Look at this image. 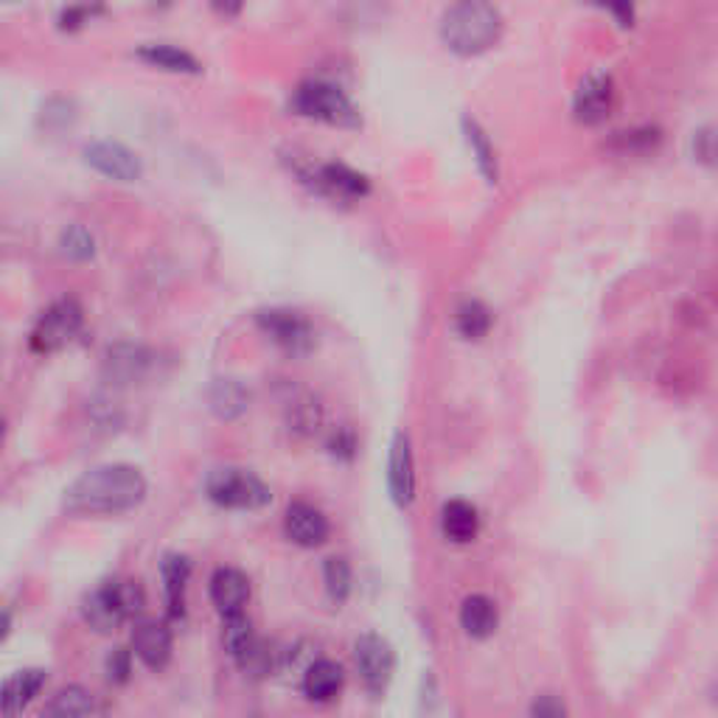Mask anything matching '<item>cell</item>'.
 I'll list each match as a JSON object with an SVG mask.
<instances>
[{
  "instance_id": "cell-24",
  "label": "cell",
  "mask_w": 718,
  "mask_h": 718,
  "mask_svg": "<svg viewBox=\"0 0 718 718\" xmlns=\"http://www.w3.org/2000/svg\"><path fill=\"white\" fill-rule=\"evenodd\" d=\"M499 612L497 603L486 595H469L461 606V626L463 632L475 640H486L497 632Z\"/></svg>"
},
{
  "instance_id": "cell-9",
  "label": "cell",
  "mask_w": 718,
  "mask_h": 718,
  "mask_svg": "<svg viewBox=\"0 0 718 718\" xmlns=\"http://www.w3.org/2000/svg\"><path fill=\"white\" fill-rule=\"evenodd\" d=\"M353 665H357L368 694L382 696L393 679V671H397V654L382 634H359L353 640Z\"/></svg>"
},
{
  "instance_id": "cell-20",
  "label": "cell",
  "mask_w": 718,
  "mask_h": 718,
  "mask_svg": "<svg viewBox=\"0 0 718 718\" xmlns=\"http://www.w3.org/2000/svg\"><path fill=\"white\" fill-rule=\"evenodd\" d=\"M140 62H147L149 67H158L166 74H180V76H197L202 74V65L194 54H189L186 49H177L169 43H147L135 51Z\"/></svg>"
},
{
  "instance_id": "cell-21",
  "label": "cell",
  "mask_w": 718,
  "mask_h": 718,
  "mask_svg": "<svg viewBox=\"0 0 718 718\" xmlns=\"http://www.w3.org/2000/svg\"><path fill=\"white\" fill-rule=\"evenodd\" d=\"M441 530L450 542L455 545H469L475 542L477 534H481V517H477V508L466 499H450L441 511Z\"/></svg>"
},
{
  "instance_id": "cell-10",
  "label": "cell",
  "mask_w": 718,
  "mask_h": 718,
  "mask_svg": "<svg viewBox=\"0 0 718 718\" xmlns=\"http://www.w3.org/2000/svg\"><path fill=\"white\" fill-rule=\"evenodd\" d=\"M617 87L609 71H590L584 80L579 82V91L572 96V116L576 122L595 127L609 118V113L615 110Z\"/></svg>"
},
{
  "instance_id": "cell-15",
  "label": "cell",
  "mask_w": 718,
  "mask_h": 718,
  "mask_svg": "<svg viewBox=\"0 0 718 718\" xmlns=\"http://www.w3.org/2000/svg\"><path fill=\"white\" fill-rule=\"evenodd\" d=\"M171 640L169 623L163 621H138L133 629V652L140 663L152 671H163L171 659Z\"/></svg>"
},
{
  "instance_id": "cell-12",
  "label": "cell",
  "mask_w": 718,
  "mask_h": 718,
  "mask_svg": "<svg viewBox=\"0 0 718 718\" xmlns=\"http://www.w3.org/2000/svg\"><path fill=\"white\" fill-rule=\"evenodd\" d=\"M158 366L152 348L138 346V342H116L107 348L102 362L104 379L110 384H135L144 382Z\"/></svg>"
},
{
  "instance_id": "cell-1",
  "label": "cell",
  "mask_w": 718,
  "mask_h": 718,
  "mask_svg": "<svg viewBox=\"0 0 718 718\" xmlns=\"http://www.w3.org/2000/svg\"><path fill=\"white\" fill-rule=\"evenodd\" d=\"M147 494L149 483L138 466L102 463L65 488L62 508L71 517H116L138 508Z\"/></svg>"
},
{
  "instance_id": "cell-31",
  "label": "cell",
  "mask_w": 718,
  "mask_h": 718,
  "mask_svg": "<svg viewBox=\"0 0 718 718\" xmlns=\"http://www.w3.org/2000/svg\"><path fill=\"white\" fill-rule=\"evenodd\" d=\"M659 144V129L643 127V129H629V133L615 135V149H621L623 155L632 152H648Z\"/></svg>"
},
{
  "instance_id": "cell-30",
  "label": "cell",
  "mask_w": 718,
  "mask_h": 718,
  "mask_svg": "<svg viewBox=\"0 0 718 718\" xmlns=\"http://www.w3.org/2000/svg\"><path fill=\"white\" fill-rule=\"evenodd\" d=\"M107 12L104 7V0H74V3H67L65 9L56 18V29L60 31H80L85 29L87 23H93L96 18Z\"/></svg>"
},
{
  "instance_id": "cell-25",
  "label": "cell",
  "mask_w": 718,
  "mask_h": 718,
  "mask_svg": "<svg viewBox=\"0 0 718 718\" xmlns=\"http://www.w3.org/2000/svg\"><path fill=\"white\" fill-rule=\"evenodd\" d=\"M104 712V705L98 701V696L93 690L71 685L62 688L49 705L43 707V716H98Z\"/></svg>"
},
{
  "instance_id": "cell-4",
  "label": "cell",
  "mask_w": 718,
  "mask_h": 718,
  "mask_svg": "<svg viewBox=\"0 0 718 718\" xmlns=\"http://www.w3.org/2000/svg\"><path fill=\"white\" fill-rule=\"evenodd\" d=\"M289 110L309 122L329 124L337 129H359L362 127V116L359 107L340 91L337 85L326 80H306L300 82L289 98Z\"/></svg>"
},
{
  "instance_id": "cell-17",
  "label": "cell",
  "mask_w": 718,
  "mask_h": 718,
  "mask_svg": "<svg viewBox=\"0 0 718 718\" xmlns=\"http://www.w3.org/2000/svg\"><path fill=\"white\" fill-rule=\"evenodd\" d=\"M208 592H211V603L222 617L236 615V612H244L250 601V581L236 567H220V570H213Z\"/></svg>"
},
{
  "instance_id": "cell-6",
  "label": "cell",
  "mask_w": 718,
  "mask_h": 718,
  "mask_svg": "<svg viewBox=\"0 0 718 718\" xmlns=\"http://www.w3.org/2000/svg\"><path fill=\"white\" fill-rule=\"evenodd\" d=\"M205 497L228 511H262L273 503L267 483L242 466H220L208 472Z\"/></svg>"
},
{
  "instance_id": "cell-35",
  "label": "cell",
  "mask_w": 718,
  "mask_h": 718,
  "mask_svg": "<svg viewBox=\"0 0 718 718\" xmlns=\"http://www.w3.org/2000/svg\"><path fill=\"white\" fill-rule=\"evenodd\" d=\"M211 7L222 14V18H236L242 12L244 0H211Z\"/></svg>"
},
{
  "instance_id": "cell-8",
  "label": "cell",
  "mask_w": 718,
  "mask_h": 718,
  "mask_svg": "<svg viewBox=\"0 0 718 718\" xmlns=\"http://www.w3.org/2000/svg\"><path fill=\"white\" fill-rule=\"evenodd\" d=\"M256 326L289 357H309L317 346L315 326L298 309H286V306L258 309Z\"/></svg>"
},
{
  "instance_id": "cell-34",
  "label": "cell",
  "mask_w": 718,
  "mask_h": 718,
  "mask_svg": "<svg viewBox=\"0 0 718 718\" xmlns=\"http://www.w3.org/2000/svg\"><path fill=\"white\" fill-rule=\"evenodd\" d=\"M326 450H329V455H335L337 461H351V457L357 455V435H353L348 426H340V430H335L331 439L326 441Z\"/></svg>"
},
{
  "instance_id": "cell-36",
  "label": "cell",
  "mask_w": 718,
  "mask_h": 718,
  "mask_svg": "<svg viewBox=\"0 0 718 718\" xmlns=\"http://www.w3.org/2000/svg\"><path fill=\"white\" fill-rule=\"evenodd\" d=\"M550 699H553V696H542V699L534 705V712H539V716H559V712H564V707H561L559 701Z\"/></svg>"
},
{
  "instance_id": "cell-11",
  "label": "cell",
  "mask_w": 718,
  "mask_h": 718,
  "mask_svg": "<svg viewBox=\"0 0 718 718\" xmlns=\"http://www.w3.org/2000/svg\"><path fill=\"white\" fill-rule=\"evenodd\" d=\"M82 158L93 171H98L107 180H116V183H135L144 177V163H140L138 155L118 140H93L85 147Z\"/></svg>"
},
{
  "instance_id": "cell-3",
  "label": "cell",
  "mask_w": 718,
  "mask_h": 718,
  "mask_svg": "<svg viewBox=\"0 0 718 718\" xmlns=\"http://www.w3.org/2000/svg\"><path fill=\"white\" fill-rule=\"evenodd\" d=\"M147 606V595L138 581L107 579L82 598V621L98 634H113L124 623L138 617Z\"/></svg>"
},
{
  "instance_id": "cell-32",
  "label": "cell",
  "mask_w": 718,
  "mask_h": 718,
  "mask_svg": "<svg viewBox=\"0 0 718 718\" xmlns=\"http://www.w3.org/2000/svg\"><path fill=\"white\" fill-rule=\"evenodd\" d=\"M587 3L601 9V12H606L609 18L621 25V29H632L634 20H637V7H634V0H587Z\"/></svg>"
},
{
  "instance_id": "cell-22",
  "label": "cell",
  "mask_w": 718,
  "mask_h": 718,
  "mask_svg": "<svg viewBox=\"0 0 718 718\" xmlns=\"http://www.w3.org/2000/svg\"><path fill=\"white\" fill-rule=\"evenodd\" d=\"M208 408L225 421L239 419L250 408V390L239 379H213L208 388Z\"/></svg>"
},
{
  "instance_id": "cell-7",
  "label": "cell",
  "mask_w": 718,
  "mask_h": 718,
  "mask_svg": "<svg viewBox=\"0 0 718 718\" xmlns=\"http://www.w3.org/2000/svg\"><path fill=\"white\" fill-rule=\"evenodd\" d=\"M85 323V309L76 298H60L38 317L29 335V348L34 353H56L74 340Z\"/></svg>"
},
{
  "instance_id": "cell-18",
  "label": "cell",
  "mask_w": 718,
  "mask_h": 718,
  "mask_svg": "<svg viewBox=\"0 0 718 718\" xmlns=\"http://www.w3.org/2000/svg\"><path fill=\"white\" fill-rule=\"evenodd\" d=\"M45 682H49V674L43 668H25L9 676L3 682V694H0V712L7 718L23 712L31 701L38 699L40 690L45 688Z\"/></svg>"
},
{
  "instance_id": "cell-2",
  "label": "cell",
  "mask_w": 718,
  "mask_h": 718,
  "mask_svg": "<svg viewBox=\"0 0 718 718\" xmlns=\"http://www.w3.org/2000/svg\"><path fill=\"white\" fill-rule=\"evenodd\" d=\"M441 43L457 56H481L503 38V14L488 0H455L439 25Z\"/></svg>"
},
{
  "instance_id": "cell-29",
  "label": "cell",
  "mask_w": 718,
  "mask_h": 718,
  "mask_svg": "<svg viewBox=\"0 0 718 718\" xmlns=\"http://www.w3.org/2000/svg\"><path fill=\"white\" fill-rule=\"evenodd\" d=\"M60 250L67 262L85 264L96 256V239H93V233L85 225H71L62 231Z\"/></svg>"
},
{
  "instance_id": "cell-26",
  "label": "cell",
  "mask_w": 718,
  "mask_h": 718,
  "mask_svg": "<svg viewBox=\"0 0 718 718\" xmlns=\"http://www.w3.org/2000/svg\"><path fill=\"white\" fill-rule=\"evenodd\" d=\"M492 309L483 300L469 298L455 309V331L463 340H483L492 331Z\"/></svg>"
},
{
  "instance_id": "cell-19",
  "label": "cell",
  "mask_w": 718,
  "mask_h": 718,
  "mask_svg": "<svg viewBox=\"0 0 718 718\" xmlns=\"http://www.w3.org/2000/svg\"><path fill=\"white\" fill-rule=\"evenodd\" d=\"M342 685H346V671H342L340 663H335V659H315V663L306 668L300 690H304V696L309 701L326 705V701L340 696Z\"/></svg>"
},
{
  "instance_id": "cell-13",
  "label": "cell",
  "mask_w": 718,
  "mask_h": 718,
  "mask_svg": "<svg viewBox=\"0 0 718 718\" xmlns=\"http://www.w3.org/2000/svg\"><path fill=\"white\" fill-rule=\"evenodd\" d=\"M388 492L399 508H410L415 499V466L408 433H397L388 455Z\"/></svg>"
},
{
  "instance_id": "cell-16",
  "label": "cell",
  "mask_w": 718,
  "mask_h": 718,
  "mask_svg": "<svg viewBox=\"0 0 718 718\" xmlns=\"http://www.w3.org/2000/svg\"><path fill=\"white\" fill-rule=\"evenodd\" d=\"M189 579H191L189 556L166 553L163 561H160V581H163L166 617L175 623L186 617V590H189Z\"/></svg>"
},
{
  "instance_id": "cell-33",
  "label": "cell",
  "mask_w": 718,
  "mask_h": 718,
  "mask_svg": "<svg viewBox=\"0 0 718 718\" xmlns=\"http://www.w3.org/2000/svg\"><path fill=\"white\" fill-rule=\"evenodd\" d=\"M133 657L135 652H129V648H113V652L107 654L104 671H107V679H110L113 685H127L129 676H133Z\"/></svg>"
},
{
  "instance_id": "cell-5",
  "label": "cell",
  "mask_w": 718,
  "mask_h": 718,
  "mask_svg": "<svg viewBox=\"0 0 718 718\" xmlns=\"http://www.w3.org/2000/svg\"><path fill=\"white\" fill-rule=\"evenodd\" d=\"M289 169L295 171L300 183L317 197L335 202H359L371 194V180L362 171L351 169V166L340 163V160H329V163H315V160H293Z\"/></svg>"
},
{
  "instance_id": "cell-14",
  "label": "cell",
  "mask_w": 718,
  "mask_h": 718,
  "mask_svg": "<svg viewBox=\"0 0 718 718\" xmlns=\"http://www.w3.org/2000/svg\"><path fill=\"white\" fill-rule=\"evenodd\" d=\"M284 534L293 545L312 550L329 542L331 525L320 508L309 506V503H293V506L286 508Z\"/></svg>"
},
{
  "instance_id": "cell-23",
  "label": "cell",
  "mask_w": 718,
  "mask_h": 718,
  "mask_svg": "<svg viewBox=\"0 0 718 718\" xmlns=\"http://www.w3.org/2000/svg\"><path fill=\"white\" fill-rule=\"evenodd\" d=\"M461 127H463V138H466V147L472 149V158H475V163H477V171L486 177V183L497 186V180H499L497 149H494L488 133L481 127V122H475V118H469V116L463 118Z\"/></svg>"
},
{
  "instance_id": "cell-27",
  "label": "cell",
  "mask_w": 718,
  "mask_h": 718,
  "mask_svg": "<svg viewBox=\"0 0 718 718\" xmlns=\"http://www.w3.org/2000/svg\"><path fill=\"white\" fill-rule=\"evenodd\" d=\"M323 584H326V595H329V601L337 603V606H342V603L348 601V595H351V584H353L351 564H348L342 556H331V559H326V564H323Z\"/></svg>"
},
{
  "instance_id": "cell-28",
  "label": "cell",
  "mask_w": 718,
  "mask_h": 718,
  "mask_svg": "<svg viewBox=\"0 0 718 718\" xmlns=\"http://www.w3.org/2000/svg\"><path fill=\"white\" fill-rule=\"evenodd\" d=\"M222 640H225V652L231 654V659H242L247 654V648L256 643V632H253V623L244 612H236V615L225 617V632H222Z\"/></svg>"
}]
</instances>
